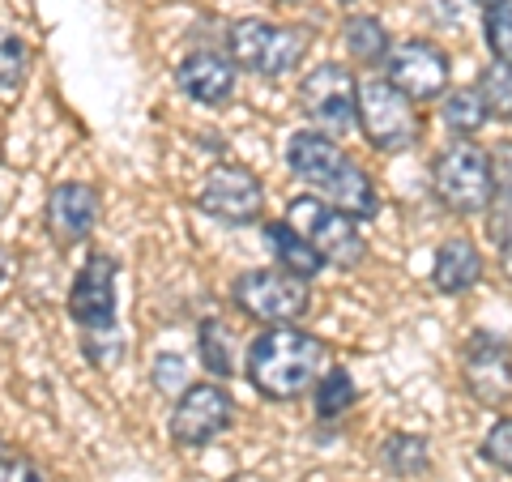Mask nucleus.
Returning a JSON list of instances; mask_svg holds the SVG:
<instances>
[{
	"mask_svg": "<svg viewBox=\"0 0 512 482\" xmlns=\"http://www.w3.org/2000/svg\"><path fill=\"white\" fill-rule=\"evenodd\" d=\"M231 299L244 316L274 329V325H295L299 316H308L312 291H308V282L286 269H248L235 278Z\"/></svg>",
	"mask_w": 512,
	"mask_h": 482,
	"instance_id": "7",
	"label": "nucleus"
},
{
	"mask_svg": "<svg viewBox=\"0 0 512 482\" xmlns=\"http://www.w3.org/2000/svg\"><path fill=\"white\" fill-rule=\"evenodd\" d=\"M235 337L231 329L222 325V320H201V333H197V346H201V363H205V372L218 376V380H227L235 372Z\"/></svg>",
	"mask_w": 512,
	"mask_h": 482,
	"instance_id": "21",
	"label": "nucleus"
},
{
	"mask_svg": "<svg viewBox=\"0 0 512 482\" xmlns=\"http://www.w3.org/2000/svg\"><path fill=\"white\" fill-rule=\"evenodd\" d=\"M478 99H483L487 116L495 120H512V69L508 64L495 60L491 69H483V77H478Z\"/></svg>",
	"mask_w": 512,
	"mask_h": 482,
	"instance_id": "23",
	"label": "nucleus"
},
{
	"mask_svg": "<svg viewBox=\"0 0 512 482\" xmlns=\"http://www.w3.org/2000/svg\"><path fill=\"white\" fill-rule=\"evenodd\" d=\"M22 77H26V43L0 26V99L18 94Z\"/></svg>",
	"mask_w": 512,
	"mask_h": 482,
	"instance_id": "24",
	"label": "nucleus"
},
{
	"mask_svg": "<svg viewBox=\"0 0 512 482\" xmlns=\"http://www.w3.org/2000/svg\"><path fill=\"white\" fill-rule=\"evenodd\" d=\"M175 82H180V90L188 94V99H197L205 107H218L235 94V64L227 56H218V52H192L180 64Z\"/></svg>",
	"mask_w": 512,
	"mask_h": 482,
	"instance_id": "15",
	"label": "nucleus"
},
{
	"mask_svg": "<svg viewBox=\"0 0 512 482\" xmlns=\"http://www.w3.org/2000/svg\"><path fill=\"white\" fill-rule=\"evenodd\" d=\"M483 35H487L491 56L512 69V0H500V5H491V9H487Z\"/></svg>",
	"mask_w": 512,
	"mask_h": 482,
	"instance_id": "25",
	"label": "nucleus"
},
{
	"mask_svg": "<svg viewBox=\"0 0 512 482\" xmlns=\"http://www.w3.org/2000/svg\"><path fill=\"white\" fill-rule=\"evenodd\" d=\"M380 461L389 465L393 474L414 478L431 465V444L423 436H414V431H393V436H384V444H380Z\"/></svg>",
	"mask_w": 512,
	"mask_h": 482,
	"instance_id": "20",
	"label": "nucleus"
},
{
	"mask_svg": "<svg viewBox=\"0 0 512 482\" xmlns=\"http://www.w3.org/2000/svg\"><path fill=\"white\" fill-rule=\"evenodd\" d=\"M0 457H5V444H0Z\"/></svg>",
	"mask_w": 512,
	"mask_h": 482,
	"instance_id": "34",
	"label": "nucleus"
},
{
	"mask_svg": "<svg viewBox=\"0 0 512 482\" xmlns=\"http://www.w3.org/2000/svg\"><path fill=\"white\" fill-rule=\"evenodd\" d=\"M5 265H9V252H5V244H0V278H5Z\"/></svg>",
	"mask_w": 512,
	"mask_h": 482,
	"instance_id": "32",
	"label": "nucleus"
},
{
	"mask_svg": "<svg viewBox=\"0 0 512 482\" xmlns=\"http://www.w3.org/2000/svg\"><path fill=\"white\" fill-rule=\"evenodd\" d=\"M461 376L478 406L504 410L512 401V346L495 333H474L461 350Z\"/></svg>",
	"mask_w": 512,
	"mask_h": 482,
	"instance_id": "10",
	"label": "nucleus"
},
{
	"mask_svg": "<svg viewBox=\"0 0 512 482\" xmlns=\"http://www.w3.org/2000/svg\"><path fill=\"white\" fill-rule=\"evenodd\" d=\"M342 43H346V52H350V60H355V64H380L384 56H389V47H393L384 22L363 18V13H359V18H346Z\"/></svg>",
	"mask_w": 512,
	"mask_h": 482,
	"instance_id": "19",
	"label": "nucleus"
},
{
	"mask_svg": "<svg viewBox=\"0 0 512 482\" xmlns=\"http://www.w3.org/2000/svg\"><path fill=\"white\" fill-rule=\"evenodd\" d=\"M329 346L316 333L274 325L248 342V384L269 401H295L325 376Z\"/></svg>",
	"mask_w": 512,
	"mask_h": 482,
	"instance_id": "1",
	"label": "nucleus"
},
{
	"mask_svg": "<svg viewBox=\"0 0 512 482\" xmlns=\"http://www.w3.org/2000/svg\"><path fill=\"white\" fill-rule=\"evenodd\" d=\"M99 222V192L90 184H60L47 197V227L60 244H82Z\"/></svg>",
	"mask_w": 512,
	"mask_h": 482,
	"instance_id": "14",
	"label": "nucleus"
},
{
	"mask_svg": "<svg viewBox=\"0 0 512 482\" xmlns=\"http://www.w3.org/2000/svg\"><path fill=\"white\" fill-rule=\"evenodd\" d=\"M474 5H487L491 9V5H500V0H474Z\"/></svg>",
	"mask_w": 512,
	"mask_h": 482,
	"instance_id": "33",
	"label": "nucleus"
},
{
	"mask_svg": "<svg viewBox=\"0 0 512 482\" xmlns=\"http://www.w3.org/2000/svg\"><path fill=\"white\" fill-rule=\"evenodd\" d=\"M197 205L210 218H222V222H231V227H248V222L261 218L265 188L248 167L222 163L210 171V180H205V188L197 192Z\"/></svg>",
	"mask_w": 512,
	"mask_h": 482,
	"instance_id": "12",
	"label": "nucleus"
},
{
	"mask_svg": "<svg viewBox=\"0 0 512 482\" xmlns=\"http://www.w3.org/2000/svg\"><path fill=\"white\" fill-rule=\"evenodd\" d=\"M231 64L256 77H282L295 73L303 52H308V30L303 26H278L265 18H239L227 30Z\"/></svg>",
	"mask_w": 512,
	"mask_h": 482,
	"instance_id": "4",
	"label": "nucleus"
},
{
	"mask_svg": "<svg viewBox=\"0 0 512 482\" xmlns=\"http://www.w3.org/2000/svg\"><path fill=\"white\" fill-rule=\"evenodd\" d=\"M491 239L500 244V261L508 269V278H512V201L500 197V210H495L491 218Z\"/></svg>",
	"mask_w": 512,
	"mask_h": 482,
	"instance_id": "28",
	"label": "nucleus"
},
{
	"mask_svg": "<svg viewBox=\"0 0 512 482\" xmlns=\"http://www.w3.org/2000/svg\"><path fill=\"white\" fill-rule=\"evenodd\" d=\"M86 359L99 363V367H116L124 363V337L116 329H103V333H86Z\"/></svg>",
	"mask_w": 512,
	"mask_h": 482,
	"instance_id": "26",
	"label": "nucleus"
},
{
	"mask_svg": "<svg viewBox=\"0 0 512 482\" xmlns=\"http://www.w3.org/2000/svg\"><path fill=\"white\" fill-rule=\"evenodd\" d=\"M431 192L448 214H483L495 201V175H491V154L478 141H448L431 163Z\"/></svg>",
	"mask_w": 512,
	"mask_h": 482,
	"instance_id": "3",
	"label": "nucleus"
},
{
	"mask_svg": "<svg viewBox=\"0 0 512 482\" xmlns=\"http://www.w3.org/2000/svg\"><path fill=\"white\" fill-rule=\"evenodd\" d=\"M265 244L274 248V256H278V265L286 269V273H295V278H316L320 269H325V261H320L316 256V248L308 244V239H303L291 222H265Z\"/></svg>",
	"mask_w": 512,
	"mask_h": 482,
	"instance_id": "17",
	"label": "nucleus"
},
{
	"mask_svg": "<svg viewBox=\"0 0 512 482\" xmlns=\"http://www.w3.org/2000/svg\"><path fill=\"white\" fill-rule=\"evenodd\" d=\"M444 124L453 128L457 137H470V133H478L491 116H487V107H483V99H478V90H453V94H444Z\"/></svg>",
	"mask_w": 512,
	"mask_h": 482,
	"instance_id": "22",
	"label": "nucleus"
},
{
	"mask_svg": "<svg viewBox=\"0 0 512 482\" xmlns=\"http://www.w3.org/2000/svg\"><path fill=\"white\" fill-rule=\"evenodd\" d=\"M355 120L363 128L367 146L380 154H406L419 146L423 137V116L402 90L389 82H363L355 94Z\"/></svg>",
	"mask_w": 512,
	"mask_h": 482,
	"instance_id": "5",
	"label": "nucleus"
},
{
	"mask_svg": "<svg viewBox=\"0 0 512 482\" xmlns=\"http://www.w3.org/2000/svg\"><path fill=\"white\" fill-rule=\"evenodd\" d=\"M231 414H235V401L222 384L214 380L188 384L175 397V410H171V440L180 448H205L231 427Z\"/></svg>",
	"mask_w": 512,
	"mask_h": 482,
	"instance_id": "9",
	"label": "nucleus"
},
{
	"mask_svg": "<svg viewBox=\"0 0 512 482\" xmlns=\"http://www.w3.org/2000/svg\"><path fill=\"white\" fill-rule=\"evenodd\" d=\"M355 77L342 64H316L299 86V107L320 133H346L355 128Z\"/></svg>",
	"mask_w": 512,
	"mask_h": 482,
	"instance_id": "11",
	"label": "nucleus"
},
{
	"mask_svg": "<svg viewBox=\"0 0 512 482\" xmlns=\"http://www.w3.org/2000/svg\"><path fill=\"white\" fill-rule=\"evenodd\" d=\"M384 73H389L384 82L393 90H402L410 103H431V99H440V94H448V73H453V64H448V56L436 43L406 39V43L389 47Z\"/></svg>",
	"mask_w": 512,
	"mask_h": 482,
	"instance_id": "8",
	"label": "nucleus"
},
{
	"mask_svg": "<svg viewBox=\"0 0 512 482\" xmlns=\"http://www.w3.org/2000/svg\"><path fill=\"white\" fill-rule=\"evenodd\" d=\"M154 384L163 393H184L188 389V367H184V359H175V355H163L154 363Z\"/></svg>",
	"mask_w": 512,
	"mask_h": 482,
	"instance_id": "29",
	"label": "nucleus"
},
{
	"mask_svg": "<svg viewBox=\"0 0 512 482\" xmlns=\"http://www.w3.org/2000/svg\"><path fill=\"white\" fill-rule=\"evenodd\" d=\"M286 222H291V227H295L303 239H308L325 265L355 269L363 256H367L355 218L342 214L338 205L312 197V192H303V197H291V205H286Z\"/></svg>",
	"mask_w": 512,
	"mask_h": 482,
	"instance_id": "6",
	"label": "nucleus"
},
{
	"mask_svg": "<svg viewBox=\"0 0 512 482\" xmlns=\"http://www.w3.org/2000/svg\"><path fill=\"white\" fill-rule=\"evenodd\" d=\"M483 278V256L470 239H444L431 261V286L440 295H466L470 286Z\"/></svg>",
	"mask_w": 512,
	"mask_h": 482,
	"instance_id": "16",
	"label": "nucleus"
},
{
	"mask_svg": "<svg viewBox=\"0 0 512 482\" xmlns=\"http://www.w3.org/2000/svg\"><path fill=\"white\" fill-rule=\"evenodd\" d=\"M116 261L107 252L86 256V265L77 269L73 291H69V312L86 333L116 329Z\"/></svg>",
	"mask_w": 512,
	"mask_h": 482,
	"instance_id": "13",
	"label": "nucleus"
},
{
	"mask_svg": "<svg viewBox=\"0 0 512 482\" xmlns=\"http://www.w3.org/2000/svg\"><path fill=\"white\" fill-rule=\"evenodd\" d=\"M286 167H291L303 184L320 188V201L338 205L342 214L376 218L380 201H376L372 175L325 133H308V128H303V133H291V141H286Z\"/></svg>",
	"mask_w": 512,
	"mask_h": 482,
	"instance_id": "2",
	"label": "nucleus"
},
{
	"mask_svg": "<svg viewBox=\"0 0 512 482\" xmlns=\"http://www.w3.org/2000/svg\"><path fill=\"white\" fill-rule=\"evenodd\" d=\"M0 482H47V474L26 457H0Z\"/></svg>",
	"mask_w": 512,
	"mask_h": 482,
	"instance_id": "31",
	"label": "nucleus"
},
{
	"mask_svg": "<svg viewBox=\"0 0 512 482\" xmlns=\"http://www.w3.org/2000/svg\"><path fill=\"white\" fill-rule=\"evenodd\" d=\"M359 384L350 380L346 367H325V376L316 380V419L320 423H338L355 410Z\"/></svg>",
	"mask_w": 512,
	"mask_h": 482,
	"instance_id": "18",
	"label": "nucleus"
},
{
	"mask_svg": "<svg viewBox=\"0 0 512 482\" xmlns=\"http://www.w3.org/2000/svg\"><path fill=\"white\" fill-rule=\"evenodd\" d=\"M491 175H495V197L512 201V141H504V146L491 154Z\"/></svg>",
	"mask_w": 512,
	"mask_h": 482,
	"instance_id": "30",
	"label": "nucleus"
},
{
	"mask_svg": "<svg viewBox=\"0 0 512 482\" xmlns=\"http://www.w3.org/2000/svg\"><path fill=\"white\" fill-rule=\"evenodd\" d=\"M483 457L495 465V470L512 474V419H500L483 436Z\"/></svg>",
	"mask_w": 512,
	"mask_h": 482,
	"instance_id": "27",
	"label": "nucleus"
}]
</instances>
